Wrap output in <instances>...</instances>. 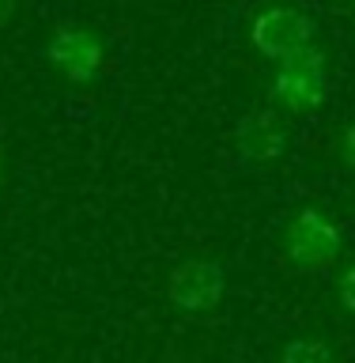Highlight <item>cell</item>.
I'll return each instance as SVG.
<instances>
[{
  "label": "cell",
  "mask_w": 355,
  "mask_h": 363,
  "mask_svg": "<svg viewBox=\"0 0 355 363\" xmlns=\"http://www.w3.org/2000/svg\"><path fill=\"white\" fill-rule=\"evenodd\" d=\"M223 269L215 261H204V257H189L170 272V284H167V299L186 314H201V311H212L220 306L223 299Z\"/></svg>",
  "instance_id": "obj_4"
},
{
  "label": "cell",
  "mask_w": 355,
  "mask_h": 363,
  "mask_svg": "<svg viewBox=\"0 0 355 363\" xmlns=\"http://www.w3.org/2000/svg\"><path fill=\"white\" fill-rule=\"evenodd\" d=\"M340 303L355 314V265H348V272L340 277Z\"/></svg>",
  "instance_id": "obj_8"
},
{
  "label": "cell",
  "mask_w": 355,
  "mask_h": 363,
  "mask_svg": "<svg viewBox=\"0 0 355 363\" xmlns=\"http://www.w3.org/2000/svg\"><path fill=\"white\" fill-rule=\"evenodd\" d=\"M249 34H254L257 53L288 61L291 53L314 45V19L299 8H269L254 19V30Z\"/></svg>",
  "instance_id": "obj_3"
},
{
  "label": "cell",
  "mask_w": 355,
  "mask_h": 363,
  "mask_svg": "<svg viewBox=\"0 0 355 363\" xmlns=\"http://www.w3.org/2000/svg\"><path fill=\"white\" fill-rule=\"evenodd\" d=\"M325 53L317 45L291 53L280 61V72L272 76V102L291 113H314L325 102Z\"/></svg>",
  "instance_id": "obj_1"
},
{
  "label": "cell",
  "mask_w": 355,
  "mask_h": 363,
  "mask_svg": "<svg viewBox=\"0 0 355 363\" xmlns=\"http://www.w3.org/2000/svg\"><path fill=\"white\" fill-rule=\"evenodd\" d=\"M340 227L333 220H325L317 208H303L283 231V250H288L291 265H299L303 272H322L340 257Z\"/></svg>",
  "instance_id": "obj_2"
},
{
  "label": "cell",
  "mask_w": 355,
  "mask_h": 363,
  "mask_svg": "<svg viewBox=\"0 0 355 363\" xmlns=\"http://www.w3.org/2000/svg\"><path fill=\"white\" fill-rule=\"evenodd\" d=\"M0 178H4V155H0Z\"/></svg>",
  "instance_id": "obj_12"
},
{
  "label": "cell",
  "mask_w": 355,
  "mask_h": 363,
  "mask_svg": "<svg viewBox=\"0 0 355 363\" xmlns=\"http://www.w3.org/2000/svg\"><path fill=\"white\" fill-rule=\"evenodd\" d=\"M340 159H344V163L355 170V125H351L344 136H340Z\"/></svg>",
  "instance_id": "obj_9"
},
{
  "label": "cell",
  "mask_w": 355,
  "mask_h": 363,
  "mask_svg": "<svg viewBox=\"0 0 355 363\" xmlns=\"http://www.w3.org/2000/svg\"><path fill=\"white\" fill-rule=\"evenodd\" d=\"M235 144H238V155H242L246 163H272V159H280L283 147H288V133H283L276 113L257 110V113H246V118L238 121Z\"/></svg>",
  "instance_id": "obj_6"
},
{
  "label": "cell",
  "mask_w": 355,
  "mask_h": 363,
  "mask_svg": "<svg viewBox=\"0 0 355 363\" xmlns=\"http://www.w3.org/2000/svg\"><path fill=\"white\" fill-rule=\"evenodd\" d=\"M333 4H337L340 11H348V16H355V0H333Z\"/></svg>",
  "instance_id": "obj_11"
},
{
  "label": "cell",
  "mask_w": 355,
  "mask_h": 363,
  "mask_svg": "<svg viewBox=\"0 0 355 363\" xmlns=\"http://www.w3.org/2000/svg\"><path fill=\"white\" fill-rule=\"evenodd\" d=\"M11 11H16V0H0V27L11 19Z\"/></svg>",
  "instance_id": "obj_10"
},
{
  "label": "cell",
  "mask_w": 355,
  "mask_h": 363,
  "mask_svg": "<svg viewBox=\"0 0 355 363\" xmlns=\"http://www.w3.org/2000/svg\"><path fill=\"white\" fill-rule=\"evenodd\" d=\"M280 363H333V352L329 345L314 337H299V340H288L280 352Z\"/></svg>",
  "instance_id": "obj_7"
},
{
  "label": "cell",
  "mask_w": 355,
  "mask_h": 363,
  "mask_svg": "<svg viewBox=\"0 0 355 363\" xmlns=\"http://www.w3.org/2000/svg\"><path fill=\"white\" fill-rule=\"evenodd\" d=\"M45 57H50V65H53L64 79H72V84H87V79L98 76L106 50H102V42H98L91 30H84V27H64V30H57L53 38H50V45H45Z\"/></svg>",
  "instance_id": "obj_5"
}]
</instances>
